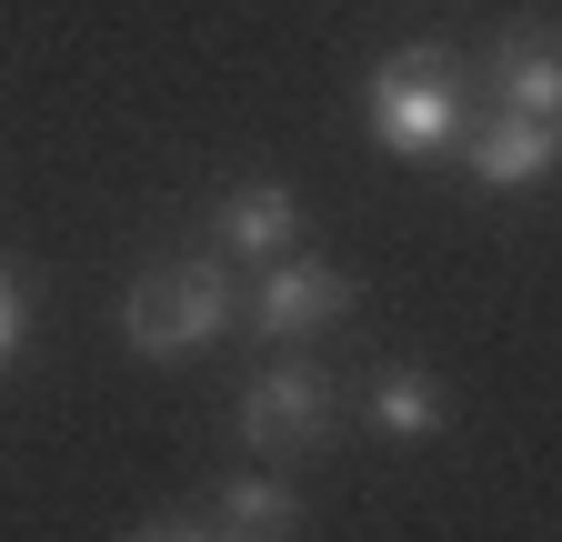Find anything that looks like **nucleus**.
Masks as SVG:
<instances>
[{
    "mask_svg": "<svg viewBox=\"0 0 562 542\" xmlns=\"http://www.w3.org/2000/svg\"><path fill=\"white\" fill-rule=\"evenodd\" d=\"M341 312H351V271L302 261V251L251 261V331L261 342H312V331H331Z\"/></svg>",
    "mask_w": 562,
    "mask_h": 542,
    "instance_id": "7ed1b4c3",
    "label": "nucleus"
},
{
    "mask_svg": "<svg viewBox=\"0 0 562 542\" xmlns=\"http://www.w3.org/2000/svg\"><path fill=\"white\" fill-rule=\"evenodd\" d=\"M140 532H251V542H271V532H302V493L292 483H271V472H251V483H222L201 512H161V522H140Z\"/></svg>",
    "mask_w": 562,
    "mask_h": 542,
    "instance_id": "39448f33",
    "label": "nucleus"
},
{
    "mask_svg": "<svg viewBox=\"0 0 562 542\" xmlns=\"http://www.w3.org/2000/svg\"><path fill=\"white\" fill-rule=\"evenodd\" d=\"M462 161H472V191H532L552 171V121H532V111H482V131L462 142Z\"/></svg>",
    "mask_w": 562,
    "mask_h": 542,
    "instance_id": "0eeeda50",
    "label": "nucleus"
},
{
    "mask_svg": "<svg viewBox=\"0 0 562 542\" xmlns=\"http://www.w3.org/2000/svg\"><path fill=\"white\" fill-rule=\"evenodd\" d=\"M232 312H241V292H232L222 251L161 261V271H140V282L121 292V331H131V352H151V362H191L201 342L232 331Z\"/></svg>",
    "mask_w": 562,
    "mask_h": 542,
    "instance_id": "f257e3e1",
    "label": "nucleus"
},
{
    "mask_svg": "<svg viewBox=\"0 0 562 542\" xmlns=\"http://www.w3.org/2000/svg\"><path fill=\"white\" fill-rule=\"evenodd\" d=\"M362 121H372V142L402 151V161L452 151L462 131H472V91L452 71V50H392L382 71L362 81Z\"/></svg>",
    "mask_w": 562,
    "mask_h": 542,
    "instance_id": "f03ea898",
    "label": "nucleus"
},
{
    "mask_svg": "<svg viewBox=\"0 0 562 542\" xmlns=\"http://www.w3.org/2000/svg\"><path fill=\"white\" fill-rule=\"evenodd\" d=\"M211 241H222V261H271V251H292L302 241V201H292V181H241L232 201H222V212H211Z\"/></svg>",
    "mask_w": 562,
    "mask_h": 542,
    "instance_id": "423d86ee",
    "label": "nucleus"
},
{
    "mask_svg": "<svg viewBox=\"0 0 562 542\" xmlns=\"http://www.w3.org/2000/svg\"><path fill=\"white\" fill-rule=\"evenodd\" d=\"M322 432H331V382H322L312 362L251 372V392H241V442H251V452H312Z\"/></svg>",
    "mask_w": 562,
    "mask_h": 542,
    "instance_id": "20e7f679",
    "label": "nucleus"
},
{
    "mask_svg": "<svg viewBox=\"0 0 562 542\" xmlns=\"http://www.w3.org/2000/svg\"><path fill=\"white\" fill-rule=\"evenodd\" d=\"M492 111H532V121L562 111V60H552L542 21H522L503 50H492Z\"/></svg>",
    "mask_w": 562,
    "mask_h": 542,
    "instance_id": "6e6552de",
    "label": "nucleus"
},
{
    "mask_svg": "<svg viewBox=\"0 0 562 542\" xmlns=\"http://www.w3.org/2000/svg\"><path fill=\"white\" fill-rule=\"evenodd\" d=\"M21 321H31V312H21V282H11V271H0V362L21 352Z\"/></svg>",
    "mask_w": 562,
    "mask_h": 542,
    "instance_id": "9d476101",
    "label": "nucleus"
},
{
    "mask_svg": "<svg viewBox=\"0 0 562 542\" xmlns=\"http://www.w3.org/2000/svg\"><path fill=\"white\" fill-rule=\"evenodd\" d=\"M372 432H382V442H432V432H442V382L412 372V362L382 372V382H372Z\"/></svg>",
    "mask_w": 562,
    "mask_h": 542,
    "instance_id": "1a4fd4ad",
    "label": "nucleus"
}]
</instances>
